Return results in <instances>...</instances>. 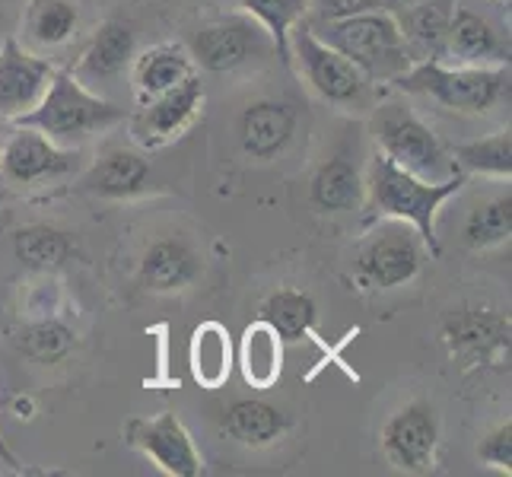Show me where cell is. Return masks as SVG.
<instances>
[{
    "instance_id": "6da1fadb",
    "label": "cell",
    "mask_w": 512,
    "mask_h": 477,
    "mask_svg": "<svg viewBox=\"0 0 512 477\" xmlns=\"http://www.w3.org/2000/svg\"><path fill=\"white\" fill-rule=\"evenodd\" d=\"M363 182H366L363 207L373 210L376 217L411 223L417 229L423 249L433 258L443 255V245H439V233H436V217H439V210H443V204L452 201L468 182L465 172L452 175L446 182H427V179H420V175L395 166L388 156L376 153L363 172Z\"/></svg>"
},
{
    "instance_id": "7a4b0ae2",
    "label": "cell",
    "mask_w": 512,
    "mask_h": 477,
    "mask_svg": "<svg viewBox=\"0 0 512 477\" xmlns=\"http://www.w3.org/2000/svg\"><path fill=\"white\" fill-rule=\"evenodd\" d=\"M306 23L325 45L357 64L369 83H395L414 64L395 13L385 7L312 16V20L306 16Z\"/></svg>"
},
{
    "instance_id": "3957f363",
    "label": "cell",
    "mask_w": 512,
    "mask_h": 477,
    "mask_svg": "<svg viewBox=\"0 0 512 477\" xmlns=\"http://www.w3.org/2000/svg\"><path fill=\"white\" fill-rule=\"evenodd\" d=\"M401 93L430 96L443 109L481 115L509 102V67H474L449 61H417L392 83Z\"/></svg>"
},
{
    "instance_id": "277c9868",
    "label": "cell",
    "mask_w": 512,
    "mask_h": 477,
    "mask_svg": "<svg viewBox=\"0 0 512 477\" xmlns=\"http://www.w3.org/2000/svg\"><path fill=\"white\" fill-rule=\"evenodd\" d=\"M118 121H125V109H118L115 102L80 83L70 70H55L39 105L26 112L16 125L42 131L55 144H74V140L112 128Z\"/></svg>"
},
{
    "instance_id": "5b68a950",
    "label": "cell",
    "mask_w": 512,
    "mask_h": 477,
    "mask_svg": "<svg viewBox=\"0 0 512 477\" xmlns=\"http://www.w3.org/2000/svg\"><path fill=\"white\" fill-rule=\"evenodd\" d=\"M369 131H373L382 156L392 159L395 166L420 175V179L446 182L452 175H462L452 153L443 147V140L436 137L430 125H423L408 102L401 99L379 102L373 109V118H369Z\"/></svg>"
},
{
    "instance_id": "8992f818",
    "label": "cell",
    "mask_w": 512,
    "mask_h": 477,
    "mask_svg": "<svg viewBox=\"0 0 512 477\" xmlns=\"http://www.w3.org/2000/svg\"><path fill=\"white\" fill-rule=\"evenodd\" d=\"M185 48L194 67L207 70V74H233V70L277 58V45L271 39V32L255 16L242 10L217 16V20L194 29Z\"/></svg>"
},
{
    "instance_id": "52a82bcc",
    "label": "cell",
    "mask_w": 512,
    "mask_h": 477,
    "mask_svg": "<svg viewBox=\"0 0 512 477\" xmlns=\"http://www.w3.org/2000/svg\"><path fill=\"white\" fill-rule=\"evenodd\" d=\"M423 268V242L417 229L404 220L379 217V226L360 242L353 258V280L369 293L398 290L420 274Z\"/></svg>"
},
{
    "instance_id": "ba28073f",
    "label": "cell",
    "mask_w": 512,
    "mask_h": 477,
    "mask_svg": "<svg viewBox=\"0 0 512 477\" xmlns=\"http://www.w3.org/2000/svg\"><path fill=\"white\" fill-rule=\"evenodd\" d=\"M290 64H296L299 77L312 86V93H319L331 105L350 109L369 96V80L363 70L350 64L341 51L325 45L306 20L290 29Z\"/></svg>"
},
{
    "instance_id": "9c48e42d",
    "label": "cell",
    "mask_w": 512,
    "mask_h": 477,
    "mask_svg": "<svg viewBox=\"0 0 512 477\" xmlns=\"http://www.w3.org/2000/svg\"><path fill=\"white\" fill-rule=\"evenodd\" d=\"M509 315L503 309L462 303L443 315L439 322V341L449 357L462 369H478L500 363L509 353Z\"/></svg>"
},
{
    "instance_id": "30bf717a",
    "label": "cell",
    "mask_w": 512,
    "mask_h": 477,
    "mask_svg": "<svg viewBox=\"0 0 512 477\" xmlns=\"http://www.w3.org/2000/svg\"><path fill=\"white\" fill-rule=\"evenodd\" d=\"M509 20L493 13L484 4L455 0L449 35H446V61L474 64V67H509Z\"/></svg>"
},
{
    "instance_id": "8fae6325",
    "label": "cell",
    "mask_w": 512,
    "mask_h": 477,
    "mask_svg": "<svg viewBox=\"0 0 512 477\" xmlns=\"http://www.w3.org/2000/svg\"><path fill=\"white\" fill-rule=\"evenodd\" d=\"M382 455L395 471L430 474L439 449V417L430 401H408L382 423Z\"/></svg>"
},
{
    "instance_id": "7c38bea8",
    "label": "cell",
    "mask_w": 512,
    "mask_h": 477,
    "mask_svg": "<svg viewBox=\"0 0 512 477\" xmlns=\"http://www.w3.org/2000/svg\"><path fill=\"white\" fill-rule=\"evenodd\" d=\"M77 159H80L77 150L55 144V140L35 128L16 125V131L0 144V179L20 188L51 182L74 172Z\"/></svg>"
},
{
    "instance_id": "4fadbf2b",
    "label": "cell",
    "mask_w": 512,
    "mask_h": 477,
    "mask_svg": "<svg viewBox=\"0 0 512 477\" xmlns=\"http://www.w3.org/2000/svg\"><path fill=\"white\" fill-rule=\"evenodd\" d=\"M128 446L144 452L150 462L169 477H198L204 474V458L194 449V439L185 423L163 411L156 417H134L125 430Z\"/></svg>"
},
{
    "instance_id": "5bb4252c",
    "label": "cell",
    "mask_w": 512,
    "mask_h": 477,
    "mask_svg": "<svg viewBox=\"0 0 512 477\" xmlns=\"http://www.w3.org/2000/svg\"><path fill=\"white\" fill-rule=\"evenodd\" d=\"M201 105H204V86L198 74H191L182 83H175L172 90L140 102V112L131 118V134L147 150L166 147L169 140L182 137L191 128Z\"/></svg>"
},
{
    "instance_id": "9a60e30c",
    "label": "cell",
    "mask_w": 512,
    "mask_h": 477,
    "mask_svg": "<svg viewBox=\"0 0 512 477\" xmlns=\"http://www.w3.org/2000/svg\"><path fill=\"white\" fill-rule=\"evenodd\" d=\"M55 64L32 55L16 39L0 45V121H20L45 96Z\"/></svg>"
},
{
    "instance_id": "2e32d148",
    "label": "cell",
    "mask_w": 512,
    "mask_h": 477,
    "mask_svg": "<svg viewBox=\"0 0 512 477\" xmlns=\"http://www.w3.org/2000/svg\"><path fill=\"white\" fill-rule=\"evenodd\" d=\"M299 128V112L284 99H271L261 96L249 102L239 115V144L242 153L255 159V163H271L280 153H284Z\"/></svg>"
},
{
    "instance_id": "e0dca14e",
    "label": "cell",
    "mask_w": 512,
    "mask_h": 477,
    "mask_svg": "<svg viewBox=\"0 0 512 477\" xmlns=\"http://www.w3.org/2000/svg\"><path fill=\"white\" fill-rule=\"evenodd\" d=\"M147 179H150V159L144 153L134 147H109L86 166L77 188L93 194V198L121 201L144 191Z\"/></svg>"
},
{
    "instance_id": "ac0fdd59",
    "label": "cell",
    "mask_w": 512,
    "mask_h": 477,
    "mask_svg": "<svg viewBox=\"0 0 512 477\" xmlns=\"http://www.w3.org/2000/svg\"><path fill=\"white\" fill-rule=\"evenodd\" d=\"M137 55L134 48V29L125 20H105L96 32L90 45L80 51V58L74 64V74L80 83H86L93 90L96 83H109L121 77L131 67Z\"/></svg>"
},
{
    "instance_id": "d6986e66",
    "label": "cell",
    "mask_w": 512,
    "mask_h": 477,
    "mask_svg": "<svg viewBox=\"0 0 512 477\" xmlns=\"http://www.w3.org/2000/svg\"><path fill=\"white\" fill-rule=\"evenodd\" d=\"M455 0H411L395 13L411 61H446V35Z\"/></svg>"
},
{
    "instance_id": "ffe728a7",
    "label": "cell",
    "mask_w": 512,
    "mask_h": 477,
    "mask_svg": "<svg viewBox=\"0 0 512 477\" xmlns=\"http://www.w3.org/2000/svg\"><path fill=\"white\" fill-rule=\"evenodd\" d=\"M201 258L191 245L179 236L156 239L140 258V284L150 293H182L201 277Z\"/></svg>"
},
{
    "instance_id": "44dd1931",
    "label": "cell",
    "mask_w": 512,
    "mask_h": 477,
    "mask_svg": "<svg viewBox=\"0 0 512 477\" xmlns=\"http://www.w3.org/2000/svg\"><path fill=\"white\" fill-rule=\"evenodd\" d=\"M363 194H366L363 169L344 153L328 156L309 179V204L319 210V214H347V210H360Z\"/></svg>"
},
{
    "instance_id": "7402d4cb",
    "label": "cell",
    "mask_w": 512,
    "mask_h": 477,
    "mask_svg": "<svg viewBox=\"0 0 512 477\" xmlns=\"http://www.w3.org/2000/svg\"><path fill=\"white\" fill-rule=\"evenodd\" d=\"M287 427H290L287 414L264 398L229 401L223 408V417H220V430L229 439H236L239 446H249V449L274 446L277 439L287 433Z\"/></svg>"
},
{
    "instance_id": "603a6c76",
    "label": "cell",
    "mask_w": 512,
    "mask_h": 477,
    "mask_svg": "<svg viewBox=\"0 0 512 477\" xmlns=\"http://www.w3.org/2000/svg\"><path fill=\"white\" fill-rule=\"evenodd\" d=\"M131 74H134V90L137 99L147 102L153 96H160L166 90H172L175 83H182L185 77L198 74L188 48L179 42H160L147 51H140L131 61Z\"/></svg>"
},
{
    "instance_id": "cb8c5ba5",
    "label": "cell",
    "mask_w": 512,
    "mask_h": 477,
    "mask_svg": "<svg viewBox=\"0 0 512 477\" xmlns=\"http://www.w3.org/2000/svg\"><path fill=\"white\" fill-rule=\"evenodd\" d=\"M284 341L268 322H252L242 331L236 363L242 369V379L252 388H271L280 373H284Z\"/></svg>"
},
{
    "instance_id": "d4e9b609",
    "label": "cell",
    "mask_w": 512,
    "mask_h": 477,
    "mask_svg": "<svg viewBox=\"0 0 512 477\" xmlns=\"http://www.w3.org/2000/svg\"><path fill=\"white\" fill-rule=\"evenodd\" d=\"M13 255L16 261L29 271H58L67 261H74L77 245L70 239V233L48 223H29L13 233Z\"/></svg>"
},
{
    "instance_id": "484cf974",
    "label": "cell",
    "mask_w": 512,
    "mask_h": 477,
    "mask_svg": "<svg viewBox=\"0 0 512 477\" xmlns=\"http://www.w3.org/2000/svg\"><path fill=\"white\" fill-rule=\"evenodd\" d=\"M258 318L268 322L284 344H299L312 334L315 318H319V306H315V299L306 290L280 287L261 303Z\"/></svg>"
},
{
    "instance_id": "4316f807",
    "label": "cell",
    "mask_w": 512,
    "mask_h": 477,
    "mask_svg": "<svg viewBox=\"0 0 512 477\" xmlns=\"http://www.w3.org/2000/svg\"><path fill=\"white\" fill-rule=\"evenodd\" d=\"M233 341L220 322H204L191 334V376L201 388H220L233 369Z\"/></svg>"
},
{
    "instance_id": "83f0119b",
    "label": "cell",
    "mask_w": 512,
    "mask_h": 477,
    "mask_svg": "<svg viewBox=\"0 0 512 477\" xmlns=\"http://www.w3.org/2000/svg\"><path fill=\"white\" fill-rule=\"evenodd\" d=\"M16 347H20V353L29 357L32 363L58 366L74 353L77 331L58 315H42L20 328V334H16Z\"/></svg>"
},
{
    "instance_id": "f1b7e54d",
    "label": "cell",
    "mask_w": 512,
    "mask_h": 477,
    "mask_svg": "<svg viewBox=\"0 0 512 477\" xmlns=\"http://www.w3.org/2000/svg\"><path fill=\"white\" fill-rule=\"evenodd\" d=\"M80 10L74 0H29L23 16V32L39 48H61L74 39Z\"/></svg>"
},
{
    "instance_id": "f546056e",
    "label": "cell",
    "mask_w": 512,
    "mask_h": 477,
    "mask_svg": "<svg viewBox=\"0 0 512 477\" xmlns=\"http://www.w3.org/2000/svg\"><path fill=\"white\" fill-rule=\"evenodd\" d=\"M509 233H512L509 188L493 194V198L478 201L468 210V217L462 223V242L471 252H484V249H493V245H503V242H509Z\"/></svg>"
},
{
    "instance_id": "4dcf8cb0",
    "label": "cell",
    "mask_w": 512,
    "mask_h": 477,
    "mask_svg": "<svg viewBox=\"0 0 512 477\" xmlns=\"http://www.w3.org/2000/svg\"><path fill=\"white\" fill-rule=\"evenodd\" d=\"M452 159L458 169L468 175H493V179H506L512 175V134L509 128L493 131L481 140H468V144H455Z\"/></svg>"
},
{
    "instance_id": "1f68e13d",
    "label": "cell",
    "mask_w": 512,
    "mask_h": 477,
    "mask_svg": "<svg viewBox=\"0 0 512 477\" xmlns=\"http://www.w3.org/2000/svg\"><path fill=\"white\" fill-rule=\"evenodd\" d=\"M242 13L255 16V20L271 32L277 45V58L290 64V29L303 23L315 0H236Z\"/></svg>"
},
{
    "instance_id": "d6a6232c",
    "label": "cell",
    "mask_w": 512,
    "mask_h": 477,
    "mask_svg": "<svg viewBox=\"0 0 512 477\" xmlns=\"http://www.w3.org/2000/svg\"><path fill=\"white\" fill-rule=\"evenodd\" d=\"M478 458L493 471H506V474L512 471V420L509 417L481 436Z\"/></svg>"
},
{
    "instance_id": "836d02e7",
    "label": "cell",
    "mask_w": 512,
    "mask_h": 477,
    "mask_svg": "<svg viewBox=\"0 0 512 477\" xmlns=\"http://www.w3.org/2000/svg\"><path fill=\"white\" fill-rule=\"evenodd\" d=\"M0 462H4L10 471H23V462H20V458L13 455V449L4 443V433H0Z\"/></svg>"
},
{
    "instance_id": "e575fe53",
    "label": "cell",
    "mask_w": 512,
    "mask_h": 477,
    "mask_svg": "<svg viewBox=\"0 0 512 477\" xmlns=\"http://www.w3.org/2000/svg\"><path fill=\"white\" fill-rule=\"evenodd\" d=\"M13 411H16V417H32V398L29 395L13 398Z\"/></svg>"
},
{
    "instance_id": "d590c367",
    "label": "cell",
    "mask_w": 512,
    "mask_h": 477,
    "mask_svg": "<svg viewBox=\"0 0 512 477\" xmlns=\"http://www.w3.org/2000/svg\"><path fill=\"white\" fill-rule=\"evenodd\" d=\"M503 4H509V0H503Z\"/></svg>"
}]
</instances>
